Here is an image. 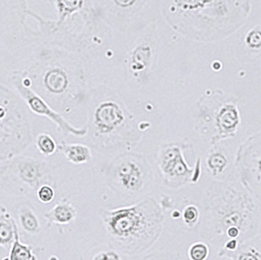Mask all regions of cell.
<instances>
[{
	"instance_id": "obj_22",
	"label": "cell",
	"mask_w": 261,
	"mask_h": 260,
	"mask_svg": "<svg viewBox=\"0 0 261 260\" xmlns=\"http://www.w3.org/2000/svg\"><path fill=\"white\" fill-rule=\"evenodd\" d=\"M181 217L183 219L184 224L186 225L188 228L192 229V228L196 227L199 223L200 211L197 207V205H195V204L186 205L182 211Z\"/></svg>"
},
{
	"instance_id": "obj_12",
	"label": "cell",
	"mask_w": 261,
	"mask_h": 260,
	"mask_svg": "<svg viewBox=\"0 0 261 260\" xmlns=\"http://www.w3.org/2000/svg\"><path fill=\"white\" fill-rule=\"evenodd\" d=\"M205 166L210 176L214 181L235 182L234 157L220 143L211 146L205 154Z\"/></svg>"
},
{
	"instance_id": "obj_29",
	"label": "cell",
	"mask_w": 261,
	"mask_h": 260,
	"mask_svg": "<svg viewBox=\"0 0 261 260\" xmlns=\"http://www.w3.org/2000/svg\"><path fill=\"white\" fill-rule=\"evenodd\" d=\"M226 260H231V259H229V258H227V259H226Z\"/></svg>"
},
{
	"instance_id": "obj_23",
	"label": "cell",
	"mask_w": 261,
	"mask_h": 260,
	"mask_svg": "<svg viewBox=\"0 0 261 260\" xmlns=\"http://www.w3.org/2000/svg\"><path fill=\"white\" fill-rule=\"evenodd\" d=\"M210 255V247L202 242H197L191 245L188 249L190 260H206Z\"/></svg>"
},
{
	"instance_id": "obj_7",
	"label": "cell",
	"mask_w": 261,
	"mask_h": 260,
	"mask_svg": "<svg viewBox=\"0 0 261 260\" xmlns=\"http://www.w3.org/2000/svg\"><path fill=\"white\" fill-rule=\"evenodd\" d=\"M189 141L162 144L156 155V165L162 176L163 185L170 190H180L188 184H197L202 175V160L197 158L191 166L186 160V153L193 152Z\"/></svg>"
},
{
	"instance_id": "obj_19",
	"label": "cell",
	"mask_w": 261,
	"mask_h": 260,
	"mask_svg": "<svg viewBox=\"0 0 261 260\" xmlns=\"http://www.w3.org/2000/svg\"><path fill=\"white\" fill-rule=\"evenodd\" d=\"M9 260H37L32 248L21 244L18 235V228L15 230V240L13 242Z\"/></svg>"
},
{
	"instance_id": "obj_28",
	"label": "cell",
	"mask_w": 261,
	"mask_h": 260,
	"mask_svg": "<svg viewBox=\"0 0 261 260\" xmlns=\"http://www.w3.org/2000/svg\"><path fill=\"white\" fill-rule=\"evenodd\" d=\"M48 260H59V258L57 257V256H55V255H53V256H51V257H49V259Z\"/></svg>"
},
{
	"instance_id": "obj_1",
	"label": "cell",
	"mask_w": 261,
	"mask_h": 260,
	"mask_svg": "<svg viewBox=\"0 0 261 260\" xmlns=\"http://www.w3.org/2000/svg\"><path fill=\"white\" fill-rule=\"evenodd\" d=\"M203 213L204 229L219 247L228 240L243 245L260 236V200L238 182H213L205 192Z\"/></svg>"
},
{
	"instance_id": "obj_24",
	"label": "cell",
	"mask_w": 261,
	"mask_h": 260,
	"mask_svg": "<svg viewBox=\"0 0 261 260\" xmlns=\"http://www.w3.org/2000/svg\"><path fill=\"white\" fill-rule=\"evenodd\" d=\"M36 194L38 200L43 203H49L55 198V190L49 184H44L40 186L36 191Z\"/></svg>"
},
{
	"instance_id": "obj_15",
	"label": "cell",
	"mask_w": 261,
	"mask_h": 260,
	"mask_svg": "<svg viewBox=\"0 0 261 260\" xmlns=\"http://www.w3.org/2000/svg\"><path fill=\"white\" fill-rule=\"evenodd\" d=\"M57 150L64 154L70 163L75 166L84 165L92 159V152L90 147L84 144L61 142L58 144Z\"/></svg>"
},
{
	"instance_id": "obj_2",
	"label": "cell",
	"mask_w": 261,
	"mask_h": 260,
	"mask_svg": "<svg viewBox=\"0 0 261 260\" xmlns=\"http://www.w3.org/2000/svg\"><path fill=\"white\" fill-rule=\"evenodd\" d=\"M166 21L197 40L223 39L247 20L249 0H163Z\"/></svg>"
},
{
	"instance_id": "obj_16",
	"label": "cell",
	"mask_w": 261,
	"mask_h": 260,
	"mask_svg": "<svg viewBox=\"0 0 261 260\" xmlns=\"http://www.w3.org/2000/svg\"><path fill=\"white\" fill-rule=\"evenodd\" d=\"M108 6L107 10L117 13L118 17L120 15L123 18H128L129 15H138V13L144 10V3L147 0H105Z\"/></svg>"
},
{
	"instance_id": "obj_9",
	"label": "cell",
	"mask_w": 261,
	"mask_h": 260,
	"mask_svg": "<svg viewBox=\"0 0 261 260\" xmlns=\"http://www.w3.org/2000/svg\"><path fill=\"white\" fill-rule=\"evenodd\" d=\"M199 118L201 133L208 136L210 146L235 137L242 122L239 109L233 102H224L211 111L201 109Z\"/></svg>"
},
{
	"instance_id": "obj_17",
	"label": "cell",
	"mask_w": 261,
	"mask_h": 260,
	"mask_svg": "<svg viewBox=\"0 0 261 260\" xmlns=\"http://www.w3.org/2000/svg\"><path fill=\"white\" fill-rule=\"evenodd\" d=\"M17 224L3 206L0 205V246L9 248L15 240Z\"/></svg>"
},
{
	"instance_id": "obj_27",
	"label": "cell",
	"mask_w": 261,
	"mask_h": 260,
	"mask_svg": "<svg viewBox=\"0 0 261 260\" xmlns=\"http://www.w3.org/2000/svg\"><path fill=\"white\" fill-rule=\"evenodd\" d=\"M92 260H122V257L117 250L110 249L97 252Z\"/></svg>"
},
{
	"instance_id": "obj_6",
	"label": "cell",
	"mask_w": 261,
	"mask_h": 260,
	"mask_svg": "<svg viewBox=\"0 0 261 260\" xmlns=\"http://www.w3.org/2000/svg\"><path fill=\"white\" fill-rule=\"evenodd\" d=\"M32 140L31 125L21 101L0 84V162L21 154Z\"/></svg>"
},
{
	"instance_id": "obj_26",
	"label": "cell",
	"mask_w": 261,
	"mask_h": 260,
	"mask_svg": "<svg viewBox=\"0 0 261 260\" xmlns=\"http://www.w3.org/2000/svg\"><path fill=\"white\" fill-rule=\"evenodd\" d=\"M137 260H181L179 253L170 252H154L152 254H147Z\"/></svg>"
},
{
	"instance_id": "obj_11",
	"label": "cell",
	"mask_w": 261,
	"mask_h": 260,
	"mask_svg": "<svg viewBox=\"0 0 261 260\" xmlns=\"http://www.w3.org/2000/svg\"><path fill=\"white\" fill-rule=\"evenodd\" d=\"M16 172L20 182L31 189L37 191L44 184L53 185V177L50 166L46 162L36 158H21L16 162Z\"/></svg>"
},
{
	"instance_id": "obj_5",
	"label": "cell",
	"mask_w": 261,
	"mask_h": 260,
	"mask_svg": "<svg viewBox=\"0 0 261 260\" xmlns=\"http://www.w3.org/2000/svg\"><path fill=\"white\" fill-rule=\"evenodd\" d=\"M108 187L117 196L134 199L152 192L154 177L147 158L132 151L114 158L106 168Z\"/></svg>"
},
{
	"instance_id": "obj_3",
	"label": "cell",
	"mask_w": 261,
	"mask_h": 260,
	"mask_svg": "<svg viewBox=\"0 0 261 260\" xmlns=\"http://www.w3.org/2000/svg\"><path fill=\"white\" fill-rule=\"evenodd\" d=\"M99 216L110 246L130 257L141 256L149 251L164 230L165 212L154 197H146L127 206L101 209Z\"/></svg>"
},
{
	"instance_id": "obj_14",
	"label": "cell",
	"mask_w": 261,
	"mask_h": 260,
	"mask_svg": "<svg viewBox=\"0 0 261 260\" xmlns=\"http://www.w3.org/2000/svg\"><path fill=\"white\" fill-rule=\"evenodd\" d=\"M77 215V211L73 203L64 199L57 203L52 210L44 214L48 225H66L72 222Z\"/></svg>"
},
{
	"instance_id": "obj_8",
	"label": "cell",
	"mask_w": 261,
	"mask_h": 260,
	"mask_svg": "<svg viewBox=\"0 0 261 260\" xmlns=\"http://www.w3.org/2000/svg\"><path fill=\"white\" fill-rule=\"evenodd\" d=\"M238 183L256 199H261V135L256 132L243 143L234 157Z\"/></svg>"
},
{
	"instance_id": "obj_25",
	"label": "cell",
	"mask_w": 261,
	"mask_h": 260,
	"mask_svg": "<svg viewBox=\"0 0 261 260\" xmlns=\"http://www.w3.org/2000/svg\"><path fill=\"white\" fill-rule=\"evenodd\" d=\"M246 43L248 47L251 49H260L261 45V35L260 27H256L255 29L251 30L246 37Z\"/></svg>"
},
{
	"instance_id": "obj_10",
	"label": "cell",
	"mask_w": 261,
	"mask_h": 260,
	"mask_svg": "<svg viewBox=\"0 0 261 260\" xmlns=\"http://www.w3.org/2000/svg\"><path fill=\"white\" fill-rule=\"evenodd\" d=\"M13 83L19 94L24 100L29 109L37 116H42L51 119L56 125L57 128L64 134H70L75 137H85L87 135L86 127L79 128L71 125L65 118H63L57 112H55L51 107L49 106L47 102L40 96L34 91L31 87L25 86L22 83V76L16 74L13 77Z\"/></svg>"
},
{
	"instance_id": "obj_21",
	"label": "cell",
	"mask_w": 261,
	"mask_h": 260,
	"mask_svg": "<svg viewBox=\"0 0 261 260\" xmlns=\"http://www.w3.org/2000/svg\"><path fill=\"white\" fill-rule=\"evenodd\" d=\"M20 219L24 230L31 234H36L40 231V223L32 209L24 206L20 211Z\"/></svg>"
},
{
	"instance_id": "obj_18",
	"label": "cell",
	"mask_w": 261,
	"mask_h": 260,
	"mask_svg": "<svg viewBox=\"0 0 261 260\" xmlns=\"http://www.w3.org/2000/svg\"><path fill=\"white\" fill-rule=\"evenodd\" d=\"M231 260H261L260 236L243 244L230 255Z\"/></svg>"
},
{
	"instance_id": "obj_4",
	"label": "cell",
	"mask_w": 261,
	"mask_h": 260,
	"mask_svg": "<svg viewBox=\"0 0 261 260\" xmlns=\"http://www.w3.org/2000/svg\"><path fill=\"white\" fill-rule=\"evenodd\" d=\"M86 129L90 146L102 153L128 152L142 137L134 116L115 93L97 94Z\"/></svg>"
},
{
	"instance_id": "obj_20",
	"label": "cell",
	"mask_w": 261,
	"mask_h": 260,
	"mask_svg": "<svg viewBox=\"0 0 261 260\" xmlns=\"http://www.w3.org/2000/svg\"><path fill=\"white\" fill-rule=\"evenodd\" d=\"M36 146L38 152L44 157L55 154L58 148V144L56 143L55 139L47 132H42L37 135Z\"/></svg>"
},
{
	"instance_id": "obj_13",
	"label": "cell",
	"mask_w": 261,
	"mask_h": 260,
	"mask_svg": "<svg viewBox=\"0 0 261 260\" xmlns=\"http://www.w3.org/2000/svg\"><path fill=\"white\" fill-rule=\"evenodd\" d=\"M71 77L67 69L61 66H53L43 72L41 83L49 94H65L71 87Z\"/></svg>"
}]
</instances>
